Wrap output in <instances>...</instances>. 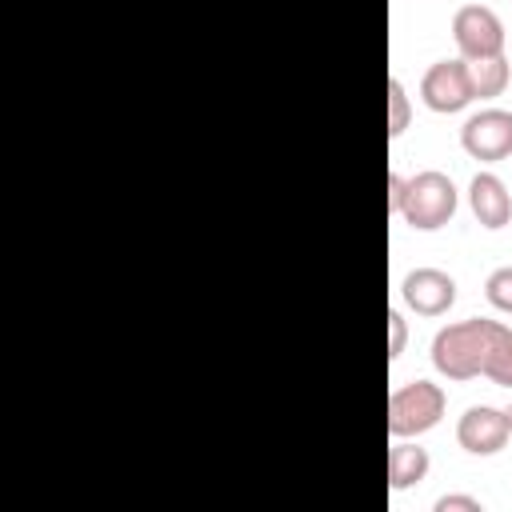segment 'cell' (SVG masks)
Segmentation results:
<instances>
[{
	"instance_id": "cell-1",
	"label": "cell",
	"mask_w": 512,
	"mask_h": 512,
	"mask_svg": "<svg viewBox=\"0 0 512 512\" xmlns=\"http://www.w3.org/2000/svg\"><path fill=\"white\" fill-rule=\"evenodd\" d=\"M432 368L456 384L488 376L492 384L512 388V328L488 316L444 324L432 336Z\"/></svg>"
},
{
	"instance_id": "cell-2",
	"label": "cell",
	"mask_w": 512,
	"mask_h": 512,
	"mask_svg": "<svg viewBox=\"0 0 512 512\" xmlns=\"http://www.w3.org/2000/svg\"><path fill=\"white\" fill-rule=\"evenodd\" d=\"M388 208L412 232H436L456 216L460 192H456L452 176L440 168H424L416 176L388 172Z\"/></svg>"
},
{
	"instance_id": "cell-3",
	"label": "cell",
	"mask_w": 512,
	"mask_h": 512,
	"mask_svg": "<svg viewBox=\"0 0 512 512\" xmlns=\"http://www.w3.org/2000/svg\"><path fill=\"white\" fill-rule=\"evenodd\" d=\"M448 392L432 380H408L388 396V436H424L444 420Z\"/></svg>"
},
{
	"instance_id": "cell-4",
	"label": "cell",
	"mask_w": 512,
	"mask_h": 512,
	"mask_svg": "<svg viewBox=\"0 0 512 512\" xmlns=\"http://www.w3.org/2000/svg\"><path fill=\"white\" fill-rule=\"evenodd\" d=\"M452 40L464 60H484V56H504V20L488 4H460L452 16Z\"/></svg>"
},
{
	"instance_id": "cell-5",
	"label": "cell",
	"mask_w": 512,
	"mask_h": 512,
	"mask_svg": "<svg viewBox=\"0 0 512 512\" xmlns=\"http://www.w3.org/2000/svg\"><path fill=\"white\" fill-rule=\"evenodd\" d=\"M420 100L432 108V112H464L476 92H472V76H468V60L456 56V60H436L424 76H420Z\"/></svg>"
},
{
	"instance_id": "cell-6",
	"label": "cell",
	"mask_w": 512,
	"mask_h": 512,
	"mask_svg": "<svg viewBox=\"0 0 512 512\" xmlns=\"http://www.w3.org/2000/svg\"><path fill=\"white\" fill-rule=\"evenodd\" d=\"M460 148L472 160L496 164L512 156V112L508 108H480L460 128Z\"/></svg>"
},
{
	"instance_id": "cell-7",
	"label": "cell",
	"mask_w": 512,
	"mask_h": 512,
	"mask_svg": "<svg viewBox=\"0 0 512 512\" xmlns=\"http://www.w3.org/2000/svg\"><path fill=\"white\" fill-rule=\"evenodd\" d=\"M508 440H512V416H508V408L472 404L456 420V444L468 456H496V452H504Z\"/></svg>"
},
{
	"instance_id": "cell-8",
	"label": "cell",
	"mask_w": 512,
	"mask_h": 512,
	"mask_svg": "<svg viewBox=\"0 0 512 512\" xmlns=\"http://www.w3.org/2000/svg\"><path fill=\"white\" fill-rule=\"evenodd\" d=\"M400 296H404V304H408L416 316H444V312L456 304V280H452L444 268L424 264V268L404 272Z\"/></svg>"
},
{
	"instance_id": "cell-9",
	"label": "cell",
	"mask_w": 512,
	"mask_h": 512,
	"mask_svg": "<svg viewBox=\"0 0 512 512\" xmlns=\"http://www.w3.org/2000/svg\"><path fill=\"white\" fill-rule=\"evenodd\" d=\"M468 208H472L480 228L500 232L512 220V192L496 172H476L468 184Z\"/></svg>"
},
{
	"instance_id": "cell-10",
	"label": "cell",
	"mask_w": 512,
	"mask_h": 512,
	"mask_svg": "<svg viewBox=\"0 0 512 512\" xmlns=\"http://www.w3.org/2000/svg\"><path fill=\"white\" fill-rule=\"evenodd\" d=\"M428 468H432L428 448H420L412 436H392V448H388V488L392 492L416 488L420 480H428Z\"/></svg>"
},
{
	"instance_id": "cell-11",
	"label": "cell",
	"mask_w": 512,
	"mask_h": 512,
	"mask_svg": "<svg viewBox=\"0 0 512 512\" xmlns=\"http://www.w3.org/2000/svg\"><path fill=\"white\" fill-rule=\"evenodd\" d=\"M468 76H472L476 100H492V96H504V88L512 84V64H508V56L468 60Z\"/></svg>"
},
{
	"instance_id": "cell-12",
	"label": "cell",
	"mask_w": 512,
	"mask_h": 512,
	"mask_svg": "<svg viewBox=\"0 0 512 512\" xmlns=\"http://www.w3.org/2000/svg\"><path fill=\"white\" fill-rule=\"evenodd\" d=\"M412 124V100H408V88L400 76H388V136L400 140Z\"/></svg>"
},
{
	"instance_id": "cell-13",
	"label": "cell",
	"mask_w": 512,
	"mask_h": 512,
	"mask_svg": "<svg viewBox=\"0 0 512 512\" xmlns=\"http://www.w3.org/2000/svg\"><path fill=\"white\" fill-rule=\"evenodd\" d=\"M484 296H488V304H492L496 312H508V316H512V264H500V268L488 272Z\"/></svg>"
},
{
	"instance_id": "cell-14",
	"label": "cell",
	"mask_w": 512,
	"mask_h": 512,
	"mask_svg": "<svg viewBox=\"0 0 512 512\" xmlns=\"http://www.w3.org/2000/svg\"><path fill=\"white\" fill-rule=\"evenodd\" d=\"M408 344V320L400 308H388V360H400Z\"/></svg>"
},
{
	"instance_id": "cell-15",
	"label": "cell",
	"mask_w": 512,
	"mask_h": 512,
	"mask_svg": "<svg viewBox=\"0 0 512 512\" xmlns=\"http://www.w3.org/2000/svg\"><path fill=\"white\" fill-rule=\"evenodd\" d=\"M432 512H484V504L476 496H460V492H448L432 504Z\"/></svg>"
},
{
	"instance_id": "cell-16",
	"label": "cell",
	"mask_w": 512,
	"mask_h": 512,
	"mask_svg": "<svg viewBox=\"0 0 512 512\" xmlns=\"http://www.w3.org/2000/svg\"><path fill=\"white\" fill-rule=\"evenodd\" d=\"M508 416H512V408H508Z\"/></svg>"
}]
</instances>
